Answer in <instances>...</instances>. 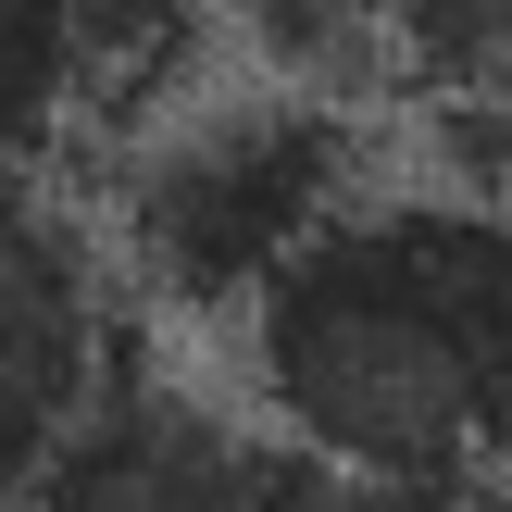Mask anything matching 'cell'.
<instances>
[{"instance_id": "cell-1", "label": "cell", "mask_w": 512, "mask_h": 512, "mask_svg": "<svg viewBox=\"0 0 512 512\" xmlns=\"http://www.w3.org/2000/svg\"><path fill=\"white\" fill-rule=\"evenodd\" d=\"M263 425L350 488L512 463V200H350L250 300Z\"/></svg>"}, {"instance_id": "cell-7", "label": "cell", "mask_w": 512, "mask_h": 512, "mask_svg": "<svg viewBox=\"0 0 512 512\" xmlns=\"http://www.w3.org/2000/svg\"><path fill=\"white\" fill-rule=\"evenodd\" d=\"M388 75H413L425 113L512 100V0H388Z\"/></svg>"}, {"instance_id": "cell-6", "label": "cell", "mask_w": 512, "mask_h": 512, "mask_svg": "<svg viewBox=\"0 0 512 512\" xmlns=\"http://www.w3.org/2000/svg\"><path fill=\"white\" fill-rule=\"evenodd\" d=\"M225 25H238L250 50H263L275 88H363V75H388V0H213Z\"/></svg>"}, {"instance_id": "cell-8", "label": "cell", "mask_w": 512, "mask_h": 512, "mask_svg": "<svg viewBox=\"0 0 512 512\" xmlns=\"http://www.w3.org/2000/svg\"><path fill=\"white\" fill-rule=\"evenodd\" d=\"M338 512H500L488 488H350Z\"/></svg>"}, {"instance_id": "cell-4", "label": "cell", "mask_w": 512, "mask_h": 512, "mask_svg": "<svg viewBox=\"0 0 512 512\" xmlns=\"http://www.w3.org/2000/svg\"><path fill=\"white\" fill-rule=\"evenodd\" d=\"M113 338H100V300L75 238L38 213L25 175H0V512L50 475V450L100 413L113 388Z\"/></svg>"}, {"instance_id": "cell-5", "label": "cell", "mask_w": 512, "mask_h": 512, "mask_svg": "<svg viewBox=\"0 0 512 512\" xmlns=\"http://www.w3.org/2000/svg\"><path fill=\"white\" fill-rule=\"evenodd\" d=\"M75 125H88V0H0V175L38 188Z\"/></svg>"}, {"instance_id": "cell-3", "label": "cell", "mask_w": 512, "mask_h": 512, "mask_svg": "<svg viewBox=\"0 0 512 512\" xmlns=\"http://www.w3.org/2000/svg\"><path fill=\"white\" fill-rule=\"evenodd\" d=\"M13 512H338V500L313 488V463L288 438H250L213 400L125 375V388H100V413L50 450V475Z\"/></svg>"}, {"instance_id": "cell-2", "label": "cell", "mask_w": 512, "mask_h": 512, "mask_svg": "<svg viewBox=\"0 0 512 512\" xmlns=\"http://www.w3.org/2000/svg\"><path fill=\"white\" fill-rule=\"evenodd\" d=\"M363 200V138L338 100L313 88H225V100H175L113 188V238L125 275L175 313H250L325 225Z\"/></svg>"}]
</instances>
